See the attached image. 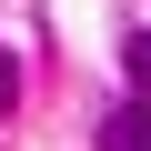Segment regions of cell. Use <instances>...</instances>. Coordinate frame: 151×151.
Segmentation results:
<instances>
[{"instance_id": "6da1fadb", "label": "cell", "mask_w": 151, "mask_h": 151, "mask_svg": "<svg viewBox=\"0 0 151 151\" xmlns=\"http://www.w3.org/2000/svg\"><path fill=\"white\" fill-rule=\"evenodd\" d=\"M101 151H151V91H141V101H121V111L101 121Z\"/></svg>"}, {"instance_id": "7a4b0ae2", "label": "cell", "mask_w": 151, "mask_h": 151, "mask_svg": "<svg viewBox=\"0 0 151 151\" xmlns=\"http://www.w3.org/2000/svg\"><path fill=\"white\" fill-rule=\"evenodd\" d=\"M121 60H131V81L151 91V30H131V40H121Z\"/></svg>"}, {"instance_id": "3957f363", "label": "cell", "mask_w": 151, "mask_h": 151, "mask_svg": "<svg viewBox=\"0 0 151 151\" xmlns=\"http://www.w3.org/2000/svg\"><path fill=\"white\" fill-rule=\"evenodd\" d=\"M10 91H20V60H10V50H0V111H10Z\"/></svg>"}]
</instances>
